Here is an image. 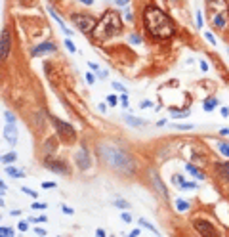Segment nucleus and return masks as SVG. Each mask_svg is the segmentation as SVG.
Wrapping results in <instances>:
<instances>
[{
    "instance_id": "a211bd4d",
    "label": "nucleus",
    "mask_w": 229,
    "mask_h": 237,
    "mask_svg": "<svg viewBox=\"0 0 229 237\" xmlns=\"http://www.w3.org/2000/svg\"><path fill=\"white\" fill-rule=\"evenodd\" d=\"M153 182H155V185H157V191H159L160 195H162L164 199H166V197H168L166 188H164V184H162V182H159V178H157V174H155V172H153Z\"/></svg>"
},
{
    "instance_id": "3c124183",
    "label": "nucleus",
    "mask_w": 229,
    "mask_h": 237,
    "mask_svg": "<svg viewBox=\"0 0 229 237\" xmlns=\"http://www.w3.org/2000/svg\"><path fill=\"white\" fill-rule=\"evenodd\" d=\"M128 2H130V0H114V4H117V6H126Z\"/></svg>"
},
{
    "instance_id": "052dcab7",
    "label": "nucleus",
    "mask_w": 229,
    "mask_h": 237,
    "mask_svg": "<svg viewBox=\"0 0 229 237\" xmlns=\"http://www.w3.org/2000/svg\"><path fill=\"white\" fill-rule=\"evenodd\" d=\"M0 188H2V195H4V193H6V189H8V188H6V184H4V182L0 184Z\"/></svg>"
},
{
    "instance_id": "c03bdc74",
    "label": "nucleus",
    "mask_w": 229,
    "mask_h": 237,
    "mask_svg": "<svg viewBox=\"0 0 229 237\" xmlns=\"http://www.w3.org/2000/svg\"><path fill=\"white\" fill-rule=\"evenodd\" d=\"M221 117H229V107H221Z\"/></svg>"
},
{
    "instance_id": "412c9836",
    "label": "nucleus",
    "mask_w": 229,
    "mask_h": 237,
    "mask_svg": "<svg viewBox=\"0 0 229 237\" xmlns=\"http://www.w3.org/2000/svg\"><path fill=\"white\" fill-rule=\"evenodd\" d=\"M187 111H180V109H174V107H170V117L172 119H185L187 117Z\"/></svg>"
},
{
    "instance_id": "e2e57ef3",
    "label": "nucleus",
    "mask_w": 229,
    "mask_h": 237,
    "mask_svg": "<svg viewBox=\"0 0 229 237\" xmlns=\"http://www.w3.org/2000/svg\"><path fill=\"white\" fill-rule=\"evenodd\" d=\"M80 2H82V4H88V6H90V4H94V0H80Z\"/></svg>"
},
{
    "instance_id": "bb28decb",
    "label": "nucleus",
    "mask_w": 229,
    "mask_h": 237,
    "mask_svg": "<svg viewBox=\"0 0 229 237\" xmlns=\"http://www.w3.org/2000/svg\"><path fill=\"white\" fill-rule=\"evenodd\" d=\"M114 206H118V209H128L130 205H128L124 199H114Z\"/></svg>"
},
{
    "instance_id": "423d86ee",
    "label": "nucleus",
    "mask_w": 229,
    "mask_h": 237,
    "mask_svg": "<svg viewBox=\"0 0 229 237\" xmlns=\"http://www.w3.org/2000/svg\"><path fill=\"white\" fill-rule=\"evenodd\" d=\"M52 123H54L55 130H57V136H59L63 142L71 143V142H75V140H76V132H75V128L71 126L69 123H63V120L55 119V117H52Z\"/></svg>"
},
{
    "instance_id": "393cba45",
    "label": "nucleus",
    "mask_w": 229,
    "mask_h": 237,
    "mask_svg": "<svg viewBox=\"0 0 229 237\" xmlns=\"http://www.w3.org/2000/svg\"><path fill=\"white\" fill-rule=\"evenodd\" d=\"M139 226H141V228H145V229H151L153 233H159V232H157V228H155V226H151L149 222H145L143 218H139Z\"/></svg>"
},
{
    "instance_id": "e433bc0d",
    "label": "nucleus",
    "mask_w": 229,
    "mask_h": 237,
    "mask_svg": "<svg viewBox=\"0 0 229 237\" xmlns=\"http://www.w3.org/2000/svg\"><path fill=\"white\" fill-rule=\"evenodd\" d=\"M197 27H203V12H197Z\"/></svg>"
},
{
    "instance_id": "9d476101",
    "label": "nucleus",
    "mask_w": 229,
    "mask_h": 237,
    "mask_svg": "<svg viewBox=\"0 0 229 237\" xmlns=\"http://www.w3.org/2000/svg\"><path fill=\"white\" fill-rule=\"evenodd\" d=\"M195 229L203 235H216V228L206 220H195Z\"/></svg>"
},
{
    "instance_id": "9b49d317",
    "label": "nucleus",
    "mask_w": 229,
    "mask_h": 237,
    "mask_svg": "<svg viewBox=\"0 0 229 237\" xmlns=\"http://www.w3.org/2000/svg\"><path fill=\"white\" fill-rule=\"evenodd\" d=\"M8 54H10V33L4 29V31H2V37H0V57L6 59Z\"/></svg>"
},
{
    "instance_id": "a18cd8bd",
    "label": "nucleus",
    "mask_w": 229,
    "mask_h": 237,
    "mask_svg": "<svg viewBox=\"0 0 229 237\" xmlns=\"http://www.w3.org/2000/svg\"><path fill=\"white\" fill-rule=\"evenodd\" d=\"M42 188H55V182H42Z\"/></svg>"
},
{
    "instance_id": "ddd939ff",
    "label": "nucleus",
    "mask_w": 229,
    "mask_h": 237,
    "mask_svg": "<svg viewBox=\"0 0 229 237\" xmlns=\"http://www.w3.org/2000/svg\"><path fill=\"white\" fill-rule=\"evenodd\" d=\"M48 13H50V16H52V17L57 21V25H59V27L63 29V33H65L67 37H73V31H71V29H69L65 23H63V19H61V17H59V16H57V13L54 12V8H52V6H48Z\"/></svg>"
},
{
    "instance_id": "4be33fe9",
    "label": "nucleus",
    "mask_w": 229,
    "mask_h": 237,
    "mask_svg": "<svg viewBox=\"0 0 229 237\" xmlns=\"http://www.w3.org/2000/svg\"><path fill=\"white\" fill-rule=\"evenodd\" d=\"M16 159H17V155L13 153V151H12V153H6V155H2V163H4V164H10V163H13Z\"/></svg>"
},
{
    "instance_id": "4d7b16f0",
    "label": "nucleus",
    "mask_w": 229,
    "mask_h": 237,
    "mask_svg": "<svg viewBox=\"0 0 229 237\" xmlns=\"http://www.w3.org/2000/svg\"><path fill=\"white\" fill-rule=\"evenodd\" d=\"M220 134H224V136H229V128H221Z\"/></svg>"
},
{
    "instance_id": "58836bf2",
    "label": "nucleus",
    "mask_w": 229,
    "mask_h": 237,
    "mask_svg": "<svg viewBox=\"0 0 229 237\" xmlns=\"http://www.w3.org/2000/svg\"><path fill=\"white\" fill-rule=\"evenodd\" d=\"M29 220H31L33 224H38V222H46L48 218H46V216H38V218H29Z\"/></svg>"
},
{
    "instance_id": "f3484780",
    "label": "nucleus",
    "mask_w": 229,
    "mask_h": 237,
    "mask_svg": "<svg viewBox=\"0 0 229 237\" xmlns=\"http://www.w3.org/2000/svg\"><path fill=\"white\" fill-rule=\"evenodd\" d=\"M55 149H57V140H55V138H50V140L46 142V145H44V153L50 155V153H54Z\"/></svg>"
},
{
    "instance_id": "603ef678",
    "label": "nucleus",
    "mask_w": 229,
    "mask_h": 237,
    "mask_svg": "<svg viewBox=\"0 0 229 237\" xmlns=\"http://www.w3.org/2000/svg\"><path fill=\"white\" fill-rule=\"evenodd\" d=\"M96 235H99V237H105V229L97 228V229H96Z\"/></svg>"
},
{
    "instance_id": "09e8293b",
    "label": "nucleus",
    "mask_w": 229,
    "mask_h": 237,
    "mask_svg": "<svg viewBox=\"0 0 229 237\" xmlns=\"http://www.w3.org/2000/svg\"><path fill=\"white\" fill-rule=\"evenodd\" d=\"M88 67H90L92 71H96V73H97V71H99V65H96V63H92V61L88 63Z\"/></svg>"
},
{
    "instance_id": "8fccbe9b",
    "label": "nucleus",
    "mask_w": 229,
    "mask_h": 237,
    "mask_svg": "<svg viewBox=\"0 0 229 237\" xmlns=\"http://www.w3.org/2000/svg\"><path fill=\"white\" fill-rule=\"evenodd\" d=\"M139 107H141V109H145V107H153V103H151V102H141Z\"/></svg>"
},
{
    "instance_id": "72a5a7b5",
    "label": "nucleus",
    "mask_w": 229,
    "mask_h": 237,
    "mask_svg": "<svg viewBox=\"0 0 229 237\" xmlns=\"http://www.w3.org/2000/svg\"><path fill=\"white\" fill-rule=\"evenodd\" d=\"M0 232H2V235H6V237L13 235V229L12 228H0Z\"/></svg>"
},
{
    "instance_id": "864d4df0",
    "label": "nucleus",
    "mask_w": 229,
    "mask_h": 237,
    "mask_svg": "<svg viewBox=\"0 0 229 237\" xmlns=\"http://www.w3.org/2000/svg\"><path fill=\"white\" fill-rule=\"evenodd\" d=\"M200 69H203V71H208V63H206V61H200Z\"/></svg>"
},
{
    "instance_id": "dca6fc26",
    "label": "nucleus",
    "mask_w": 229,
    "mask_h": 237,
    "mask_svg": "<svg viewBox=\"0 0 229 237\" xmlns=\"http://www.w3.org/2000/svg\"><path fill=\"white\" fill-rule=\"evenodd\" d=\"M218 172H220V176L224 178L225 182H229V163H221V164H218Z\"/></svg>"
},
{
    "instance_id": "2eb2a0df",
    "label": "nucleus",
    "mask_w": 229,
    "mask_h": 237,
    "mask_svg": "<svg viewBox=\"0 0 229 237\" xmlns=\"http://www.w3.org/2000/svg\"><path fill=\"white\" fill-rule=\"evenodd\" d=\"M185 170H187L191 176H195L197 180H204V174H203V172H200V170H199L197 167H193L191 163H187V164H185Z\"/></svg>"
},
{
    "instance_id": "20e7f679",
    "label": "nucleus",
    "mask_w": 229,
    "mask_h": 237,
    "mask_svg": "<svg viewBox=\"0 0 229 237\" xmlns=\"http://www.w3.org/2000/svg\"><path fill=\"white\" fill-rule=\"evenodd\" d=\"M206 17L216 29H225L229 21L227 0H206Z\"/></svg>"
},
{
    "instance_id": "c85d7f7f",
    "label": "nucleus",
    "mask_w": 229,
    "mask_h": 237,
    "mask_svg": "<svg viewBox=\"0 0 229 237\" xmlns=\"http://www.w3.org/2000/svg\"><path fill=\"white\" fill-rule=\"evenodd\" d=\"M65 46H67V50H69L71 54H75V52H76V48H75V44H73V40H71V38H67V40H65Z\"/></svg>"
},
{
    "instance_id": "4468645a",
    "label": "nucleus",
    "mask_w": 229,
    "mask_h": 237,
    "mask_svg": "<svg viewBox=\"0 0 229 237\" xmlns=\"http://www.w3.org/2000/svg\"><path fill=\"white\" fill-rule=\"evenodd\" d=\"M124 120L132 126H145L147 124L145 119H138V117H132V115H124Z\"/></svg>"
},
{
    "instance_id": "7ed1b4c3",
    "label": "nucleus",
    "mask_w": 229,
    "mask_h": 237,
    "mask_svg": "<svg viewBox=\"0 0 229 237\" xmlns=\"http://www.w3.org/2000/svg\"><path fill=\"white\" fill-rule=\"evenodd\" d=\"M99 153H101V157L111 164V167H114L117 170H122V172H134V163L130 159V155L124 153L122 149L114 147V145H99Z\"/></svg>"
},
{
    "instance_id": "b1692460",
    "label": "nucleus",
    "mask_w": 229,
    "mask_h": 237,
    "mask_svg": "<svg viewBox=\"0 0 229 237\" xmlns=\"http://www.w3.org/2000/svg\"><path fill=\"white\" fill-rule=\"evenodd\" d=\"M218 149H220V153L221 155H225V157H229V143H218Z\"/></svg>"
},
{
    "instance_id": "6e6d98bb",
    "label": "nucleus",
    "mask_w": 229,
    "mask_h": 237,
    "mask_svg": "<svg viewBox=\"0 0 229 237\" xmlns=\"http://www.w3.org/2000/svg\"><path fill=\"white\" fill-rule=\"evenodd\" d=\"M97 77H99V78H105L107 73H105V71H97Z\"/></svg>"
},
{
    "instance_id": "cd10ccee",
    "label": "nucleus",
    "mask_w": 229,
    "mask_h": 237,
    "mask_svg": "<svg viewBox=\"0 0 229 237\" xmlns=\"http://www.w3.org/2000/svg\"><path fill=\"white\" fill-rule=\"evenodd\" d=\"M174 128H178V130H191L193 124H183V123H176Z\"/></svg>"
},
{
    "instance_id": "37998d69",
    "label": "nucleus",
    "mask_w": 229,
    "mask_h": 237,
    "mask_svg": "<svg viewBox=\"0 0 229 237\" xmlns=\"http://www.w3.org/2000/svg\"><path fill=\"white\" fill-rule=\"evenodd\" d=\"M86 81H88V84H94V75H92V73H86Z\"/></svg>"
},
{
    "instance_id": "a878e982",
    "label": "nucleus",
    "mask_w": 229,
    "mask_h": 237,
    "mask_svg": "<svg viewBox=\"0 0 229 237\" xmlns=\"http://www.w3.org/2000/svg\"><path fill=\"white\" fill-rule=\"evenodd\" d=\"M180 188H181V189H189V191H191V189H197V184H195V182H185V180H183V184L180 185Z\"/></svg>"
},
{
    "instance_id": "79ce46f5",
    "label": "nucleus",
    "mask_w": 229,
    "mask_h": 237,
    "mask_svg": "<svg viewBox=\"0 0 229 237\" xmlns=\"http://www.w3.org/2000/svg\"><path fill=\"white\" fill-rule=\"evenodd\" d=\"M23 189V193H27V195H31V197H37V193H34L33 189H29V188H21Z\"/></svg>"
},
{
    "instance_id": "f257e3e1",
    "label": "nucleus",
    "mask_w": 229,
    "mask_h": 237,
    "mask_svg": "<svg viewBox=\"0 0 229 237\" xmlns=\"http://www.w3.org/2000/svg\"><path fill=\"white\" fill-rule=\"evenodd\" d=\"M143 27L155 38H170L176 33V25L172 23V19L153 4L143 10Z\"/></svg>"
},
{
    "instance_id": "2f4dec72",
    "label": "nucleus",
    "mask_w": 229,
    "mask_h": 237,
    "mask_svg": "<svg viewBox=\"0 0 229 237\" xmlns=\"http://www.w3.org/2000/svg\"><path fill=\"white\" fill-rule=\"evenodd\" d=\"M204 37L208 38V42H210L212 46H216V38H214V34H212V33H208V31H206V33H204Z\"/></svg>"
},
{
    "instance_id": "5fc2aeb1",
    "label": "nucleus",
    "mask_w": 229,
    "mask_h": 237,
    "mask_svg": "<svg viewBox=\"0 0 229 237\" xmlns=\"http://www.w3.org/2000/svg\"><path fill=\"white\" fill-rule=\"evenodd\" d=\"M34 233H37V235H46V232H44V229H38V228L34 229Z\"/></svg>"
},
{
    "instance_id": "aec40b11",
    "label": "nucleus",
    "mask_w": 229,
    "mask_h": 237,
    "mask_svg": "<svg viewBox=\"0 0 229 237\" xmlns=\"http://www.w3.org/2000/svg\"><path fill=\"white\" fill-rule=\"evenodd\" d=\"M216 105H218V99H216V98H208V99H204L203 109H204V111H212Z\"/></svg>"
},
{
    "instance_id": "0eeeda50",
    "label": "nucleus",
    "mask_w": 229,
    "mask_h": 237,
    "mask_svg": "<svg viewBox=\"0 0 229 237\" xmlns=\"http://www.w3.org/2000/svg\"><path fill=\"white\" fill-rule=\"evenodd\" d=\"M44 167L46 168H50V170H54V172H57V174H67L69 172V167H67V163L65 161H59V159H46L44 161Z\"/></svg>"
},
{
    "instance_id": "a19ab883",
    "label": "nucleus",
    "mask_w": 229,
    "mask_h": 237,
    "mask_svg": "<svg viewBox=\"0 0 229 237\" xmlns=\"http://www.w3.org/2000/svg\"><path fill=\"white\" fill-rule=\"evenodd\" d=\"M113 88H114V90H118V92H126V88H124L122 84H118V82H113Z\"/></svg>"
},
{
    "instance_id": "c9c22d12",
    "label": "nucleus",
    "mask_w": 229,
    "mask_h": 237,
    "mask_svg": "<svg viewBox=\"0 0 229 237\" xmlns=\"http://www.w3.org/2000/svg\"><path fill=\"white\" fill-rule=\"evenodd\" d=\"M120 103H122L124 107H128V94L126 92H122V96H120Z\"/></svg>"
},
{
    "instance_id": "680f3d73",
    "label": "nucleus",
    "mask_w": 229,
    "mask_h": 237,
    "mask_svg": "<svg viewBox=\"0 0 229 237\" xmlns=\"http://www.w3.org/2000/svg\"><path fill=\"white\" fill-rule=\"evenodd\" d=\"M130 235H132V237H138V235H139V229H134V232H132Z\"/></svg>"
},
{
    "instance_id": "f8f14e48",
    "label": "nucleus",
    "mask_w": 229,
    "mask_h": 237,
    "mask_svg": "<svg viewBox=\"0 0 229 237\" xmlns=\"http://www.w3.org/2000/svg\"><path fill=\"white\" fill-rule=\"evenodd\" d=\"M50 52H55V44H52V42H42V44L34 46L33 48V56H44V54H50Z\"/></svg>"
},
{
    "instance_id": "ea45409f",
    "label": "nucleus",
    "mask_w": 229,
    "mask_h": 237,
    "mask_svg": "<svg viewBox=\"0 0 229 237\" xmlns=\"http://www.w3.org/2000/svg\"><path fill=\"white\" fill-rule=\"evenodd\" d=\"M31 206H33L34 210H38V209H40V210H44V209H46V205H44V203H34V205H31Z\"/></svg>"
},
{
    "instance_id": "4c0bfd02",
    "label": "nucleus",
    "mask_w": 229,
    "mask_h": 237,
    "mask_svg": "<svg viewBox=\"0 0 229 237\" xmlns=\"http://www.w3.org/2000/svg\"><path fill=\"white\" fill-rule=\"evenodd\" d=\"M130 42H132V44H139V42H141L139 34H132V37H130Z\"/></svg>"
},
{
    "instance_id": "39448f33",
    "label": "nucleus",
    "mask_w": 229,
    "mask_h": 237,
    "mask_svg": "<svg viewBox=\"0 0 229 237\" xmlns=\"http://www.w3.org/2000/svg\"><path fill=\"white\" fill-rule=\"evenodd\" d=\"M71 21H73L75 27L84 34H92L94 29L97 27V21L92 16H86V13H73V16H71Z\"/></svg>"
},
{
    "instance_id": "7c9ffc66",
    "label": "nucleus",
    "mask_w": 229,
    "mask_h": 237,
    "mask_svg": "<svg viewBox=\"0 0 229 237\" xmlns=\"http://www.w3.org/2000/svg\"><path fill=\"white\" fill-rule=\"evenodd\" d=\"M4 119H6V123H16V119H13V115L10 111H4Z\"/></svg>"
},
{
    "instance_id": "6ab92c4d",
    "label": "nucleus",
    "mask_w": 229,
    "mask_h": 237,
    "mask_svg": "<svg viewBox=\"0 0 229 237\" xmlns=\"http://www.w3.org/2000/svg\"><path fill=\"white\" fill-rule=\"evenodd\" d=\"M6 172H8L12 178H23V176H25V174H23V170L13 168V167H10V164H6Z\"/></svg>"
},
{
    "instance_id": "49530a36",
    "label": "nucleus",
    "mask_w": 229,
    "mask_h": 237,
    "mask_svg": "<svg viewBox=\"0 0 229 237\" xmlns=\"http://www.w3.org/2000/svg\"><path fill=\"white\" fill-rule=\"evenodd\" d=\"M19 229H21V232H27V229H29L27 222H19Z\"/></svg>"
},
{
    "instance_id": "de8ad7c7",
    "label": "nucleus",
    "mask_w": 229,
    "mask_h": 237,
    "mask_svg": "<svg viewBox=\"0 0 229 237\" xmlns=\"http://www.w3.org/2000/svg\"><path fill=\"white\" fill-rule=\"evenodd\" d=\"M61 210L65 212V214H69V216H71V214H73V209H69V206H65V205L61 206Z\"/></svg>"
},
{
    "instance_id": "5701e85b",
    "label": "nucleus",
    "mask_w": 229,
    "mask_h": 237,
    "mask_svg": "<svg viewBox=\"0 0 229 237\" xmlns=\"http://www.w3.org/2000/svg\"><path fill=\"white\" fill-rule=\"evenodd\" d=\"M176 209L183 212V210L189 209V203H187V201H183V199H178V201H176Z\"/></svg>"
},
{
    "instance_id": "bf43d9fd",
    "label": "nucleus",
    "mask_w": 229,
    "mask_h": 237,
    "mask_svg": "<svg viewBox=\"0 0 229 237\" xmlns=\"http://www.w3.org/2000/svg\"><path fill=\"white\" fill-rule=\"evenodd\" d=\"M105 109H107V105H105V103H99V111L105 113Z\"/></svg>"
},
{
    "instance_id": "c756f323",
    "label": "nucleus",
    "mask_w": 229,
    "mask_h": 237,
    "mask_svg": "<svg viewBox=\"0 0 229 237\" xmlns=\"http://www.w3.org/2000/svg\"><path fill=\"white\" fill-rule=\"evenodd\" d=\"M117 102H118V96H114V94L107 96V103H109V105H117Z\"/></svg>"
},
{
    "instance_id": "1a4fd4ad",
    "label": "nucleus",
    "mask_w": 229,
    "mask_h": 237,
    "mask_svg": "<svg viewBox=\"0 0 229 237\" xmlns=\"http://www.w3.org/2000/svg\"><path fill=\"white\" fill-rule=\"evenodd\" d=\"M4 138L8 140V143H12V145H16L17 140H19V132L16 128V123H6L4 126Z\"/></svg>"
},
{
    "instance_id": "6e6552de",
    "label": "nucleus",
    "mask_w": 229,
    "mask_h": 237,
    "mask_svg": "<svg viewBox=\"0 0 229 237\" xmlns=\"http://www.w3.org/2000/svg\"><path fill=\"white\" fill-rule=\"evenodd\" d=\"M75 161H76V167L80 168V170H88L90 168V155H88V149H86L84 145L80 147V151H78L75 155Z\"/></svg>"
},
{
    "instance_id": "f03ea898",
    "label": "nucleus",
    "mask_w": 229,
    "mask_h": 237,
    "mask_svg": "<svg viewBox=\"0 0 229 237\" xmlns=\"http://www.w3.org/2000/svg\"><path fill=\"white\" fill-rule=\"evenodd\" d=\"M122 31V21H120V16L114 10H107L103 13V17L97 21V27L94 29V33H92V37L96 40H109L113 37H117L120 34Z\"/></svg>"
},
{
    "instance_id": "f704fd0d",
    "label": "nucleus",
    "mask_w": 229,
    "mask_h": 237,
    "mask_svg": "<svg viewBox=\"0 0 229 237\" xmlns=\"http://www.w3.org/2000/svg\"><path fill=\"white\" fill-rule=\"evenodd\" d=\"M122 222L130 224V222H132V214H130V212H122Z\"/></svg>"
},
{
    "instance_id": "473e14b6",
    "label": "nucleus",
    "mask_w": 229,
    "mask_h": 237,
    "mask_svg": "<svg viewBox=\"0 0 229 237\" xmlns=\"http://www.w3.org/2000/svg\"><path fill=\"white\" fill-rule=\"evenodd\" d=\"M172 182H174V184H178V185H181V184H183V176H180V174L172 176Z\"/></svg>"
},
{
    "instance_id": "13d9d810",
    "label": "nucleus",
    "mask_w": 229,
    "mask_h": 237,
    "mask_svg": "<svg viewBox=\"0 0 229 237\" xmlns=\"http://www.w3.org/2000/svg\"><path fill=\"white\" fill-rule=\"evenodd\" d=\"M126 19H128V21H132V19H134V16H132V12H126Z\"/></svg>"
}]
</instances>
